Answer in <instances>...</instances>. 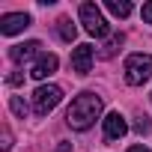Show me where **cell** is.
Here are the masks:
<instances>
[{
	"mask_svg": "<svg viewBox=\"0 0 152 152\" xmlns=\"http://www.w3.org/2000/svg\"><path fill=\"white\" fill-rule=\"evenodd\" d=\"M102 116V99L96 93H81L75 96L69 110H66V122L75 131H87L90 125H96V119Z\"/></svg>",
	"mask_w": 152,
	"mask_h": 152,
	"instance_id": "1",
	"label": "cell"
},
{
	"mask_svg": "<svg viewBox=\"0 0 152 152\" xmlns=\"http://www.w3.org/2000/svg\"><path fill=\"white\" fill-rule=\"evenodd\" d=\"M122 72H125V84H131V87L146 84L152 78V54H128Z\"/></svg>",
	"mask_w": 152,
	"mask_h": 152,
	"instance_id": "2",
	"label": "cell"
},
{
	"mask_svg": "<svg viewBox=\"0 0 152 152\" xmlns=\"http://www.w3.org/2000/svg\"><path fill=\"white\" fill-rule=\"evenodd\" d=\"M78 15H81V24H84V30H87L90 36L104 39V36L110 33V27H107V21H104V15H102V9H99L96 3H81Z\"/></svg>",
	"mask_w": 152,
	"mask_h": 152,
	"instance_id": "3",
	"label": "cell"
},
{
	"mask_svg": "<svg viewBox=\"0 0 152 152\" xmlns=\"http://www.w3.org/2000/svg\"><path fill=\"white\" fill-rule=\"evenodd\" d=\"M60 102H63V90L57 84H42L33 93V110H36V116H48Z\"/></svg>",
	"mask_w": 152,
	"mask_h": 152,
	"instance_id": "4",
	"label": "cell"
},
{
	"mask_svg": "<svg viewBox=\"0 0 152 152\" xmlns=\"http://www.w3.org/2000/svg\"><path fill=\"white\" fill-rule=\"evenodd\" d=\"M27 27H30V15L27 12H6V15H0V33L3 36L24 33Z\"/></svg>",
	"mask_w": 152,
	"mask_h": 152,
	"instance_id": "5",
	"label": "cell"
},
{
	"mask_svg": "<svg viewBox=\"0 0 152 152\" xmlns=\"http://www.w3.org/2000/svg\"><path fill=\"white\" fill-rule=\"evenodd\" d=\"M93 57H96V48L93 45H78V48L72 51V69L78 72V75H90Z\"/></svg>",
	"mask_w": 152,
	"mask_h": 152,
	"instance_id": "6",
	"label": "cell"
},
{
	"mask_svg": "<svg viewBox=\"0 0 152 152\" xmlns=\"http://www.w3.org/2000/svg\"><path fill=\"white\" fill-rule=\"evenodd\" d=\"M57 66H60V60H57V54H42L36 63H33V69H30V75L36 81H48L51 75L57 72Z\"/></svg>",
	"mask_w": 152,
	"mask_h": 152,
	"instance_id": "7",
	"label": "cell"
},
{
	"mask_svg": "<svg viewBox=\"0 0 152 152\" xmlns=\"http://www.w3.org/2000/svg\"><path fill=\"white\" fill-rule=\"evenodd\" d=\"M39 51H42V42L30 39V42H21V45H12V48H9V57H12L15 63H27V60H33V57L39 60V57H42Z\"/></svg>",
	"mask_w": 152,
	"mask_h": 152,
	"instance_id": "8",
	"label": "cell"
},
{
	"mask_svg": "<svg viewBox=\"0 0 152 152\" xmlns=\"http://www.w3.org/2000/svg\"><path fill=\"white\" fill-rule=\"evenodd\" d=\"M125 131H128V122H125V116L119 110H113V113L104 116V137L107 140H119Z\"/></svg>",
	"mask_w": 152,
	"mask_h": 152,
	"instance_id": "9",
	"label": "cell"
},
{
	"mask_svg": "<svg viewBox=\"0 0 152 152\" xmlns=\"http://www.w3.org/2000/svg\"><path fill=\"white\" fill-rule=\"evenodd\" d=\"M57 33H60V39H63V42H75V36H78V27L72 24V18H66V15H63V18L57 21Z\"/></svg>",
	"mask_w": 152,
	"mask_h": 152,
	"instance_id": "10",
	"label": "cell"
},
{
	"mask_svg": "<svg viewBox=\"0 0 152 152\" xmlns=\"http://www.w3.org/2000/svg\"><path fill=\"white\" fill-rule=\"evenodd\" d=\"M104 6H107V12H110V15H116V18H128V15H131V9H134L128 0H107Z\"/></svg>",
	"mask_w": 152,
	"mask_h": 152,
	"instance_id": "11",
	"label": "cell"
},
{
	"mask_svg": "<svg viewBox=\"0 0 152 152\" xmlns=\"http://www.w3.org/2000/svg\"><path fill=\"white\" fill-rule=\"evenodd\" d=\"M122 42H125V36H122V33H113V36L107 39V45L102 48V57H104V60H107V57H113V54H116V48H119Z\"/></svg>",
	"mask_w": 152,
	"mask_h": 152,
	"instance_id": "12",
	"label": "cell"
},
{
	"mask_svg": "<svg viewBox=\"0 0 152 152\" xmlns=\"http://www.w3.org/2000/svg\"><path fill=\"white\" fill-rule=\"evenodd\" d=\"M9 107H12V113H15V116H21V119H24V116H27V110H30V107H27V102H24L21 96H12V99H9Z\"/></svg>",
	"mask_w": 152,
	"mask_h": 152,
	"instance_id": "13",
	"label": "cell"
},
{
	"mask_svg": "<svg viewBox=\"0 0 152 152\" xmlns=\"http://www.w3.org/2000/svg\"><path fill=\"white\" fill-rule=\"evenodd\" d=\"M134 131H137V134H149V131H152V119H149V116H140V119L134 122Z\"/></svg>",
	"mask_w": 152,
	"mask_h": 152,
	"instance_id": "14",
	"label": "cell"
},
{
	"mask_svg": "<svg viewBox=\"0 0 152 152\" xmlns=\"http://www.w3.org/2000/svg\"><path fill=\"white\" fill-rule=\"evenodd\" d=\"M21 81H24V75H21V72H12L9 78H6V84H9V87H18Z\"/></svg>",
	"mask_w": 152,
	"mask_h": 152,
	"instance_id": "15",
	"label": "cell"
},
{
	"mask_svg": "<svg viewBox=\"0 0 152 152\" xmlns=\"http://www.w3.org/2000/svg\"><path fill=\"white\" fill-rule=\"evenodd\" d=\"M0 149H12V134H9V128H3V143H0Z\"/></svg>",
	"mask_w": 152,
	"mask_h": 152,
	"instance_id": "16",
	"label": "cell"
},
{
	"mask_svg": "<svg viewBox=\"0 0 152 152\" xmlns=\"http://www.w3.org/2000/svg\"><path fill=\"white\" fill-rule=\"evenodd\" d=\"M140 15H143L146 24H152V0H149V3H143V12H140Z\"/></svg>",
	"mask_w": 152,
	"mask_h": 152,
	"instance_id": "17",
	"label": "cell"
},
{
	"mask_svg": "<svg viewBox=\"0 0 152 152\" xmlns=\"http://www.w3.org/2000/svg\"><path fill=\"white\" fill-rule=\"evenodd\" d=\"M128 152H149V146L146 143H134V146H128Z\"/></svg>",
	"mask_w": 152,
	"mask_h": 152,
	"instance_id": "18",
	"label": "cell"
}]
</instances>
